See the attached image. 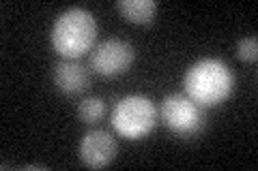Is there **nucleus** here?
Returning <instances> with one entry per match:
<instances>
[{
    "instance_id": "7",
    "label": "nucleus",
    "mask_w": 258,
    "mask_h": 171,
    "mask_svg": "<svg viewBox=\"0 0 258 171\" xmlns=\"http://www.w3.org/2000/svg\"><path fill=\"white\" fill-rule=\"evenodd\" d=\"M54 86L64 96H76L86 90L88 71L78 60H62L54 67Z\"/></svg>"
},
{
    "instance_id": "8",
    "label": "nucleus",
    "mask_w": 258,
    "mask_h": 171,
    "mask_svg": "<svg viewBox=\"0 0 258 171\" xmlns=\"http://www.w3.org/2000/svg\"><path fill=\"white\" fill-rule=\"evenodd\" d=\"M116 11L120 13V18L129 24H151L155 20L157 13V3L155 0H118Z\"/></svg>"
},
{
    "instance_id": "3",
    "label": "nucleus",
    "mask_w": 258,
    "mask_h": 171,
    "mask_svg": "<svg viewBox=\"0 0 258 171\" xmlns=\"http://www.w3.org/2000/svg\"><path fill=\"white\" fill-rule=\"evenodd\" d=\"M112 128L125 139H142L157 124V109L149 96L129 94L123 96L112 109Z\"/></svg>"
},
{
    "instance_id": "2",
    "label": "nucleus",
    "mask_w": 258,
    "mask_h": 171,
    "mask_svg": "<svg viewBox=\"0 0 258 171\" xmlns=\"http://www.w3.org/2000/svg\"><path fill=\"white\" fill-rule=\"evenodd\" d=\"M97 20L91 11L71 7L56 18L52 26V47L64 60H80L95 47Z\"/></svg>"
},
{
    "instance_id": "1",
    "label": "nucleus",
    "mask_w": 258,
    "mask_h": 171,
    "mask_svg": "<svg viewBox=\"0 0 258 171\" xmlns=\"http://www.w3.org/2000/svg\"><path fill=\"white\" fill-rule=\"evenodd\" d=\"M185 94L203 109L222 105L235 90V73L220 58H200L183 77Z\"/></svg>"
},
{
    "instance_id": "10",
    "label": "nucleus",
    "mask_w": 258,
    "mask_h": 171,
    "mask_svg": "<svg viewBox=\"0 0 258 171\" xmlns=\"http://www.w3.org/2000/svg\"><path fill=\"white\" fill-rule=\"evenodd\" d=\"M237 56L243 62H256L258 58V39L256 37H245L237 43Z\"/></svg>"
},
{
    "instance_id": "9",
    "label": "nucleus",
    "mask_w": 258,
    "mask_h": 171,
    "mask_svg": "<svg viewBox=\"0 0 258 171\" xmlns=\"http://www.w3.org/2000/svg\"><path fill=\"white\" fill-rule=\"evenodd\" d=\"M106 116V101L101 96H86L78 103V118L84 124H97Z\"/></svg>"
},
{
    "instance_id": "5",
    "label": "nucleus",
    "mask_w": 258,
    "mask_h": 171,
    "mask_svg": "<svg viewBox=\"0 0 258 171\" xmlns=\"http://www.w3.org/2000/svg\"><path fill=\"white\" fill-rule=\"evenodd\" d=\"M136 58L134 45L123 39H106L91 50V67L97 75L116 77L125 73Z\"/></svg>"
},
{
    "instance_id": "4",
    "label": "nucleus",
    "mask_w": 258,
    "mask_h": 171,
    "mask_svg": "<svg viewBox=\"0 0 258 171\" xmlns=\"http://www.w3.org/2000/svg\"><path fill=\"white\" fill-rule=\"evenodd\" d=\"M159 113L164 124L168 126V131L174 133L176 137L191 139V137H198L205 131V124H207L205 109L198 103H194L187 94H181V92L168 94L164 103H161Z\"/></svg>"
},
{
    "instance_id": "6",
    "label": "nucleus",
    "mask_w": 258,
    "mask_h": 171,
    "mask_svg": "<svg viewBox=\"0 0 258 171\" xmlns=\"http://www.w3.org/2000/svg\"><path fill=\"white\" fill-rule=\"evenodd\" d=\"M78 156L86 167L101 169L116 156V139L106 131H88L80 139Z\"/></svg>"
}]
</instances>
